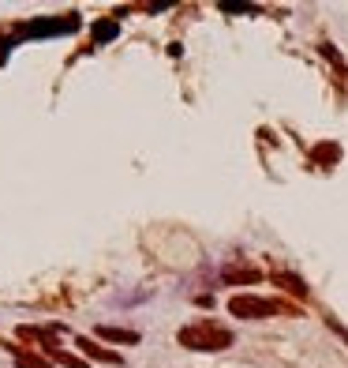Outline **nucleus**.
Returning a JSON list of instances; mask_svg holds the SVG:
<instances>
[{
	"mask_svg": "<svg viewBox=\"0 0 348 368\" xmlns=\"http://www.w3.org/2000/svg\"><path fill=\"white\" fill-rule=\"evenodd\" d=\"M262 274L255 267H225V282H259Z\"/></svg>",
	"mask_w": 348,
	"mask_h": 368,
	"instance_id": "8",
	"label": "nucleus"
},
{
	"mask_svg": "<svg viewBox=\"0 0 348 368\" xmlns=\"http://www.w3.org/2000/svg\"><path fill=\"white\" fill-rule=\"evenodd\" d=\"M337 158H341V147H337V143H322V147H315V162L333 166Z\"/></svg>",
	"mask_w": 348,
	"mask_h": 368,
	"instance_id": "10",
	"label": "nucleus"
},
{
	"mask_svg": "<svg viewBox=\"0 0 348 368\" xmlns=\"http://www.w3.org/2000/svg\"><path fill=\"white\" fill-rule=\"evenodd\" d=\"M221 11H251L247 4H221Z\"/></svg>",
	"mask_w": 348,
	"mask_h": 368,
	"instance_id": "12",
	"label": "nucleus"
},
{
	"mask_svg": "<svg viewBox=\"0 0 348 368\" xmlns=\"http://www.w3.org/2000/svg\"><path fill=\"white\" fill-rule=\"evenodd\" d=\"M75 342H79V350H83L86 357L101 361V364H120V368H124V357H120V353L105 350V346H98V342H90V338H75Z\"/></svg>",
	"mask_w": 348,
	"mask_h": 368,
	"instance_id": "5",
	"label": "nucleus"
},
{
	"mask_svg": "<svg viewBox=\"0 0 348 368\" xmlns=\"http://www.w3.org/2000/svg\"><path fill=\"white\" fill-rule=\"evenodd\" d=\"M98 335H101V338H109V342H124V346H135V342H139V335H135V331H128V327H109V323H101V327H98Z\"/></svg>",
	"mask_w": 348,
	"mask_h": 368,
	"instance_id": "7",
	"label": "nucleus"
},
{
	"mask_svg": "<svg viewBox=\"0 0 348 368\" xmlns=\"http://www.w3.org/2000/svg\"><path fill=\"white\" fill-rule=\"evenodd\" d=\"M176 342H180L184 350H195V353H218V350H229L232 346V331H229V327L210 323V320H198V323L180 327Z\"/></svg>",
	"mask_w": 348,
	"mask_h": 368,
	"instance_id": "2",
	"label": "nucleus"
},
{
	"mask_svg": "<svg viewBox=\"0 0 348 368\" xmlns=\"http://www.w3.org/2000/svg\"><path fill=\"white\" fill-rule=\"evenodd\" d=\"M49 361H57V364H64V368H90L86 361H79V357H72V353H64V350H52Z\"/></svg>",
	"mask_w": 348,
	"mask_h": 368,
	"instance_id": "11",
	"label": "nucleus"
},
{
	"mask_svg": "<svg viewBox=\"0 0 348 368\" xmlns=\"http://www.w3.org/2000/svg\"><path fill=\"white\" fill-rule=\"evenodd\" d=\"M75 31H79V16H75V11H68V16H52V19L23 23L8 38H0V64L8 60V49L16 42H23V38H57V34H75Z\"/></svg>",
	"mask_w": 348,
	"mask_h": 368,
	"instance_id": "1",
	"label": "nucleus"
},
{
	"mask_svg": "<svg viewBox=\"0 0 348 368\" xmlns=\"http://www.w3.org/2000/svg\"><path fill=\"white\" fill-rule=\"evenodd\" d=\"M274 286H285L292 297H307V286L296 278V274H274Z\"/></svg>",
	"mask_w": 348,
	"mask_h": 368,
	"instance_id": "9",
	"label": "nucleus"
},
{
	"mask_svg": "<svg viewBox=\"0 0 348 368\" xmlns=\"http://www.w3.org/2000/svg\"><path fill=\"white\" fill-rule=\"evenodd\" d=\"M120 34V19H98L90 26V38H94V45H105V42H113V38Z\"/></svg>",
	"mask_w": 348,
	"mask_h": 368,
	"instance_id": "6",
	"label": "nucleus"
},
{
	"mask_svg": "<svg viewBox=\"0 0 348 368\" xmlns=\"http://www.w3.org/2000/svg\"><path fill=\"white\" fill-rule=\"evenodd\" d=\"M57 335H60V327H19V338L23 342H30V346H38V350H45V353H52V350H60L57 346Z\"/></svg>",
	"mask_w": 348,
	"mask_h": 368,
	"instance_id": "4",
	"label": "nucleus"
},
{
	"mask_svg": "<svg viewBox=\"0 0 348 368\" xmlns=\"http://www.w3.org/2000/svg\"><path fill=\"white\" fill-rule=\"evenodd\" d=\"M344 338H348V331H344Z\"/></svg>",
	"mask_w": 348,
	"mask_h": 368,
	"instance_id": "13",
	"label": "nucleus"
},
{
	"mask_svg": "<svg viewBox=\"0 0 348 368\" xmlns=\"http://www.w3.org/2000/svg\"><path fill=\"white\" fill-rule=\"evenodd\" d=\"M229 312L236 320H262V315H274V312H296L281 301H266V297H251V293H240L229 301Z\"/></svg>",
	"mask_w": 348,
	"mask_h": 368,
	"instance_id": "3",
	"label": "nucleus"
}]
</instances>
